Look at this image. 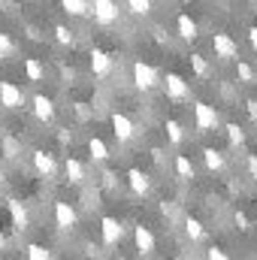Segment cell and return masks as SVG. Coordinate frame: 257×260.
I'll use <instances>...</instances> for the list:
<instances>
[{
  "mask_svg": "<svg viewBox=\"0 0 257 260\" xmlns=\"http://www.w3.org/2000/svg\"><path fill=\"white\" fill-rule=\"evenodd\" d=\"M91 12H94V21L103 24V27H109V24L118 21V6H115V0H91Z\"/></svg>",
  "mask_w": 257,
  "mask_h": 260,
  "instance_id": "cell-1",
  "label": "cell"
},
{
  "mask_svg": "<svg viewBox=\"0 0 257 260\" xmlns=\"http://www.w3.org/2000/svg\"><path fill=\"white\" fill-rule=\"evenodd\" d=\"M212 49H215V58H224V61H236L239 58V46L230 34H215L212 37Z\"/></svg>",
  "mask_w": 257,
  "mask_h": 260,
  "instance_id": "cell-2",
  "label": "cell"
},
{
  "mask_svg": "<svg viewBox=\"0 0 257 260\" xmlns=\"http://www.w3.org/2000/svg\"><path fill=\"white\" fill-rule=\"evenodd\" d=\"M133 85H136L139 91H151V88L157 85V70L151 64L136 61V64H133Z\"/></svg>",
  "mask_w": 257,
  "mask_h": 260,
  "instance_id": "cell-3",
  "label": "cell"
},
{
  "mask_svg": "<svg viewBox=\"0 0 257 260\" xmlns=\"http://www.w3.org/2000/svg\"><path fill=\"white\" fill-rule=\"evenodd\" d=\"M0 106H6V109H21L24 106V94L15 82H0Z\"/></svg>",
  "mask_w": 257,
  "mask_h": 260,
  "instance_id": "cell-4",
  "label": "cell"
},
{
  "mask_svg": "<svg viewBox=\"0 0 257 260\" xmlns=\"http://www.w3.org/2000/svg\"><path fill=\"white\" fill-rule=\"evenodd\" d=\"M167 97H170V100H176V103H182V100H188V97H191L188 82H185L179 73H167Z\"/></svg>",
  "mask_w": 257,
  "mask_h": 260,
  "instance_id": "cell-5",
  "label": "cell"
},
{
  "mask_svg": "<svg viewBox=\"0 0 257 260\" xmlns=\"http://www.w3.org/2000/svg\"><path fill=\"white\" fill-rule=\"evenodd\" d=\"M194 121H197V130H215L218 127V112L209 103H197L194 106Z\"/></svg>",
  "mask_w": 257,
  "mask_h": 260,
  "instance_id": "cell-6",
  "label": "cell"
},
{
  "mask_svg": "<svg viewBox=\"0 0 257 260\" xmlns=\"http://www.w3.org/2000/svg\"><path fill=\"white\" fill-rule=\"evenodd\" d=\"M30 160H34V170H37L40 176H46V179H52V176L58 173V164H55V157H52L49 151H34Z\"/></svg>",
  "mask_w": 257,
  "mask_h": 260,
  "instance_id": "cell-7",
  "label": "cell"
},
{
  "mask_svg": "<svg viewBox=\"0 0 257 260\" xmlns=\"http://www.w3.org/2000/svg\"><path fill=\"white\" fill-rule=\"evenodd\" d=\"M34 115H37V121L49 124V121L55 118V103H52L46 94H37V97H34Z\"/></svg>",
  "mask_w": 257,
  "mask_h": 260,
  "instance_id": "cell-8",
  "label": "cell"
},
{
  "mask_svg": "<svg viewBox=\"0 0 257 260\" xmlns=\"http://www.w3.org/2000/svg\"><path fill=\"white\" fill-rule=\"evenodd\" d=\"M112 127H115V136H118V142H130V139H133V133H136L133 121H130L124 112H115V115H112Z\"/></svg>",
  "mask_w": 257,
  "mask_h": 260,
  "instance_id": "cell-9",
  "label": "cell"
},
{
  "mask_svg": "<svg viewBox=\"0 0 257 260\" xmlns=\"http://www.w3.org/2000/svg\"><path fill=\"white\" fill-rule=\"evenodd\" d=\"M55 221H58L61 230L76 227V209H73L70 203H64V200H58V203H55Z\"/></svg>",
  "mask_w": 257,
  "mask_h": 260,
  "instance_id": "cell-10",
  "label": "cell"
},
{
  "mask_svg": "<svg viewBox=\"0 0 257 260\" xmlns=\"http://www.w3.org/2000/svg\"><path fill=\"white\" fill-rule=\"evenodd\" d=\"M100 233H103V242H106V245H115V242L121 239L124 227H121L115 218H103V221H100Z\"/></svg>",
  "mask_w": 257,
  "mask_h": 260,
  "instance_id": "cell-11",
  "label": "cell"
},
{
  "mask_svg": "<svg viewBox=\"0 0 257 260\" xmlns=\"http://www.w3.org/2000/svg\"><path fill=\"white\" fill-rule=\"evenodd\" d=\"M127 185H130V191H133V194H142V197L151 191L148 176H145L142 170H136V167H133V170H127Z\"/></svg>",
  "mask_w": 257,
  "mask_h": 260,
  "instance_id": "cell-12",
  "label": "cell"
},
{
  "mask_svg": "<svg viewBox=\"0 0 257 260\" xmlns=\"http://www.w3.org/2000/svg\"><path fill=\"white\" fill-rule=\"evenodd\" d=\"M133 242H136L139 254H151V251H154V236H151L148 227H136V230H133Z\"/></svg>",
  "mask_w": 257,
  "mask_h": 260,
  "instance_id": "cell-13",
  "label": "cell"
},
{
  "mask_svg": "<svg viewBox=\"0 0 257 260\" xmlns=\"http://www.w3.org/2000/svg\"><path fill=\"white\" fill-rule=\"evenodd\" d=\"M91 70H94V76H109V70H112V61H109V55L103 52V49H94L91 52Z\"/></svg>",
  "mask_w": 257,
  "mask_h": 260,
  "instance_id": "cell-14",
  "label": "cell"
},
{
  "mask_svg": "<svg viewBox=\"0 0 257 260\" xmlns=\"http://www.w3.org/2000/svg\"><path fill=\"white\" fill-rule=\"evenodd\" d=\"M6 206H9V215H12V224H15L18 230H24V227H27V209H24V206H21L18 200H9Z\"/></svg>",
  "mask_w": 257,
  "mask_h": 260,
  "instance_id": "cell-15",
  "label": "cell"
},
{
  "mask_svg": "<svg viewBox=\"0 0 257 260\" xmlns=\"http://www.w3.org/2000/svg\"><path fill=\"white\" fill-rule=\"evenodd\" d=\"M64 170H67V179H70L73 185H82V182H85V167H82L76 157H67Z\"/></svg>",
  "mask_w": 257,
  "mask_h": 260,
  "instance_id": "cell-16",
  "label": "cell"
},
{
  "mask_svg": "<svg viewBox=\"0 0 257 260\" xmlns=\"http://www.w3.org/2000/svg\"><path fill=\"white\" fill-rule=\"evenodd\" d=\"M179 37H182V40H188V43L197 40V24H194V18L188 15V12H182V15H179Z\"/></svg>",
  "mask_w": 257,
  "mask_h": 260,
  "instance_id": "cell-17",
  "label": "cell"
},
{
  "mask_svg": "<svg viewBox=\"0 0 257 260\" xmlns=\"http://www.w3.org/2000/svg\"><path fill=\"white\" fill-rule=\"evenodd\" d=\"M185 233H188V239H191V242H200V239L206 236V227H203L197 218H185Z\"/></svg>",
  "mask_w": 257,
  "mask_h": 260,
  "instance_id": "cell-18",
  "label": "cell"
},
{
  "mask_svg": "<svg viewBox=\"0 0 257 260\" xmlns=\"http://www.w3.org/2000/svg\"><path fill=\"white\" fill-rule=\"evenodd\" d=\"M61 6H64L70 15H88L91 12V3L88 0H61Z\"/></svg>",
  "mask_w": 257,
  "mask_h": 260,
  "instance_id": "cell-19",
  "label": "cell"
},
{
  "mask_svg": "<svg viewBox=\"0 0 257 260\" xmlns=\"http://www.w3.org/2000/svg\"><path fill=\"white\" fill-rule=\"evenodd\" d=\"M24 73H27V79H30V82H40V79L46 76V67L40 64L37 58H27V61H24Z\"/></svg>",
  "mask_w": 257,
  "mask_h": 260,
  "instance_id": "cell-20",
  "label": "cell"
},
{
  "mask_svg": "<svg viewBox=\"0 0 257 260\" xmlns=\"http://www.w3.org/2000/svg\"><path fill=\"white\" fill-rule=\"evenodd\" d=\"M88 151H91V157H94V160H106V157H109V148H106V142H103V139H97V136L88 142Z\"/></svg>",
  "mask_w": 257,
  "mask_h": 260,
  "instance_id": "cell-21",
  "label": "cell"
},
{
  "mask_svg": "<svg viewBox=\"0 0 257 260\" xmlns=\"http://www.w3.org/2000/svg\"><path fill=\"white\" fill-rule=\"evenodd\" d=\"M203 157H206V167H209V170H224V154H221V151L206 148V151H203Z\"/></svg>",
  "mask_w": 257,
  "mask_h": 260,
  "instance_id": "cell-22",
  "label": "cell"
},
{
  "mask_svg": "<svg viewBox=\"0 0 257 260\" xmlns=\"http://www.w3.org/2000/svg\"><path fill=\"white\" fill-rule=\"evenodd\" d=\"M176 173H179L182 179H194V164L185 157V154H179V157H176Z\"/></svg>",
  "mask_w": 257,
  "mask_h": 260,
  "instance_id": "cell-23",
  "label": "cell"
},
{
  "mask_svg": "<svg viewBox=\"0 0 257 260\" xmlns=\"http://www.w3.org/2000/svg\"><path fill=\"white\" fill-rule=\"evenodd\" d=\"M167 136H170V142H176V145H179V142L185 139V130H182L179 121H167Z\"/></svg>",
  "mask_w": 257,
  "mask_h": 260,
  "instance_id": "cell-24",
  "label": "cell"
},
{
  "mask_svg": "<svg viewBox=\"0 0 257 260\" xmlns=\"http://www.w3.org/2000/svg\"><path fill=\"white\" fill-rule=\"evenodd\" d=\"M227 139H230V145H242L245 142V130L239 124H227Z\"/></svg>",
  "mask_w": 257,
  "mask_h": 260,
  "instance_id": "cell-25",
  "label": "cell"
},
{
  "mask_svg": "<svg viewBox=\"0 0 257 260\" xmlns=\"http://www.w3.org/2000/svg\"><path fill=\"white\" fill-rule=\"evenodd\" d=\"M127 6L133 15H148L151 12V0H127Z\"/></svg>",
  "mask_w": 257,
  "mask_h": 260,
  "instance_id": "cell-26",
  "label": "cell"
},
{
  "mask_svg": "<svg viewBox=\"0 0 257 260\" xmlns=\"http://www.w3.org/2000/svg\"><path fill=\"white\" fill-rule=\"evenodd\" d=\"M27 260H52V254L43 245H27Z\"/></svg>",
  "mask_w": 257,
  "mask_h": 260,
  "instance_id": "cell-27",
  "label": "cell"
},
{
  "mask_svg": "<svg viewBox=\"0 0 257 260\" xmlns=\"http://www.w3.org/2000/svg\"><path fill=\"white\" fill-rule=\"evenodd\" d=\"M55 40H58L61 46H73V30L64 27V24H58V27H55Z\"/></svg>",
  "mask_w": 257,
  "mask_h": 260,
  "instance_id": "cell-28",
  "label": "cell"
},
{
  "mask_svg": "<svg viewBox=\"0 0 257 260\" xmlns=\"http://www.w3.org/2000/svg\"><path fill=\"white\" fill-rule=\"evenodd\" d=\"M191 67L197 76H209V64H206V58L203 55H191Z\"/></svg>",
  "mask_w": 257,
  "mask_h": 260,
  "instance_id": "cell-29",
  "label": "cell"
},
{
  "mask_svg": "<svg viewBox=\"0 0 257 260\" xmlns=\"http://www.w3.org/2000/svg\"><path fill=\"white\" fill-rule=\"evenodd\" d=\"M12 52H15V46H12V40H9V37H6L3 30H0V58H9Z\"/></svg>",
  "mask_w": 257,
  "mask_h": 260,
  "instance_id": "cell-30",
  "label": "cell"
},
{
  "mask_svg": "<svg viewBox=\"0 0 257 260\" xmlns=\"http://www.w3.org/2000/svg\"><path fill=\"white\" fill-rule=\"evenodd\" d=\"M236 76H239L242 82H254V70L245 64V61H239V67H236Z\"/></svg>",
  "mask_w": 257,
  "mask_h": 260,
  "instance_id": "cell-31",
  "label": "cell"
},
{
  "mask_svg": "<svg viewBox=\"0 0 257 260\" xmlns=\"http://www.w3.org/2000/svg\"><path fill=\"white\" fill-rule=\"evenodd\" d=\"M206 260H230V257H227V251H224V248H218V245H212V248L206 251Z\"/></svg>",
  "mask_w": 257,
  "mask_h": 260,
  "instance_id": "cell-32",
  "label": "cell"
},
{
  "mask_svg": "<svg viewBox=\"0 0 257 260\" xmlns=\"http://www.w3.org/2000/svg\"><path fill=\"white\" fill-rule=\"evenodd\" d=\"M3 151H6L9 157H15V154H18V142H15V139H3Z\"/></svg>",
  "mask_w": 257,
  "mask_h": 260,
  "instance_id": "cell-33",
  "label": "cell"
},
{
  "mask_svg": "<svg viewBox=\"0 0 257 260\" xmlns=\"http://www.w3.org/2000/svg\"><path fill=\"white\" fill-rule=\"evenodd\" d=\"M236 224H239L242 230H248V215H245V212H236Z\"/></svg>",
  "mask_w": 257,
  "mask_h": 260,
  "instance_id": "cell-34",
  "label": "cell"
},
{
  "mask_svg": "<svg viewBox=\"0 0 257 260\" xmlns=\"http://www.w3.org/2000/svg\"><path fill=\"white\" fill-rule=\"evenodd\" d=\"M248 173H251V179H257V154L248 157Z\"/></svg>",
  "mask_w": 257,
  "mask_h": 260,
  "instance_id": "cell-35",
  "label": "cell"
},
{
  "mask_svg": "<svg viewBox=\"0 0 257 260\" xmlns=\"http://www.w3.org/2000/svg\"><path fill=\"white\" fill-rule=\"evenodd\" d=\"M248 115L257 121V100H248Z\"/></svg>",
  "mask_w": 257,
  "mask_h": 260,
  "instance_id": "cell-36",
  "label": "cell"
},
{
  "mask_svg": "<svg viewBox=\"0 0 257 260\" xmlns=\"http://www.w3.org/2000/svg\"><path fill=\"white\" fill-rule=\"evenodd\" d=\"M248 40H251V46H254V52H257V27H251V30H248Z\"/></svg>",
  "mask_w": 257,
  "mask_h": 260,
  "instance_id": "cell-37",
  "label": "cell"
},
{
  "mask_svg": "<svg viewBox=\"0 0 257 260\" xmlns=\"http://www.w3.org/2000/svg\"><path fill=\"white\" fill-rule=\"evenodd\" d=\"M0 251H3V233H0Z\"/></svg>",
  "mask_w": 257,
  "mask_h": 260,
  "instance_id": "cell-38",
  "label": "cell"
}]
</instances>
